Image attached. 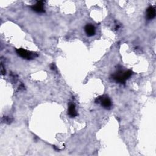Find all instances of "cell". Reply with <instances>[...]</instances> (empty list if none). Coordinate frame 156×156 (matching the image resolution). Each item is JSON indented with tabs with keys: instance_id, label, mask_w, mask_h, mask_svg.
I'll list each match as a JSON object with an SVG mask.
<instances>
[{
	"instance_id": "obj_1",
	"label": "cell",
	"mask_w": 156,
	"mask_h": 156,
	"mask_svg": "<svg viewBox=\"0 0 156 156\" xmlns=\"http://www.w3.org/2000/svg\"><path fill=\"white\" fill-rule=\"evenodd\" d=\"M132 75V72L130 70H128L127 72H122L119 71L114 74L112 76V78L114 80H115L116 82L125 84L126 82V81Z\"/></svg>"
},
{
	"instance_id": "obj_2",
	"label": "cell",
	"mask_w": 156,
	"mask_h": 156,
	"mask_svg": "<svg viewBox=\"0 0 156 156\" xmlns=\"http://www.w3.org/2000/svg\"><path fill=\"white\" fill-rule=\"evenodd\" d=\"M16 52L17 54H18L20 57H22L23 59H27V60H31L37 57V54L33 52L28 51L26 49H25L23 48H19L16 50Z\"/></svg>"
},
{
	"instance_id": "obj_3",
	"label": "cell",
	"mask_w": 156,
	"mask_h": 156,
	"mask_svg": "<svg viewBox=\"0 0 156 156\" xmlns=\"http://www.w3.org/2000/svg\"><path fill=\"white\" fill-rule=\"evenodd\" d=\"M96 103H100L101 105L106 109H109L112 107V101L106 95L97 98L95 100Z\"/></svg>"
},
{
	"instance_id": "obj_4",
	"label": "cell",
	"mask_w": 156,
	"mask_h": 156,
	"mask_svg": "<svg viewBox=\"0 0 156 156\" xmlns=\"http://www.w3.org/2000/svg\"><path fill=\"white\" fill-rule=\"evenodd\" d=\"M31 9L37 13H43L45 12L44 9V2L43 1H37L36 4L31 6Z\"/></svg>"
},
{
	"instance_id": "obj_5",
	"label": "cell",
	"mask_w": 156,
	"mask_h": 156,
	"mask_svg": "<svg viewBox=\"0 0 156 156\" xmlns=\"http://www.w3.org/2000/svg\"><path fill=\"white\" fill-rule=\"evenodd\" d=\"M155 16V9L153 6H149L146 10V19L148 20H152Z\"/></svg>"
},
{
	"instance_id": "obj_6",
	"label": "cell",
	"mask_w": 156,
	"mask_h": 156,
	"mask_svg": "<svg viewBox=\"0 0 156 156\" xmlns=\"http://www.w3.org/2000/svg\"><path fill=\"white\" fill-rule=\"evenodd\" d=\"M85 31L88 36H93L95 34V28L94 26L90 24H88L85 26Z\"/></svg>"
},
{
	"instance_id": "obj_7",
	"label": "cell",
	"mask_w": 156,
	"mask_h": 156,
	"mask_svg": "<svg viewBox=\"0 0 156 156\" xmlns=\"http://www.w3.org/2000/svg\"><path fill=\"white\" fill-rule=\"evenodd\" d=\"M68 114L72 118H74L78 115L75 105L73 104H70V106H69L68 109Z\"/></svg>"
},
{
	"instance_id": "obj_8",
	"label": "cell",
	"mask_w": 156,
	"mask_h": 156,
	"mask_svg": "<svg viewBox=\"0 0 156 156\" xmlns=\"http://www.w3.org/2000/svg\"><path fill=\"white\" fill-rule=\"evenodd\" d=\"M12 121V119H10V118H9V117H5V118H4V121H5L6 123H11Z\"/></svg>"
}]
</instances>
